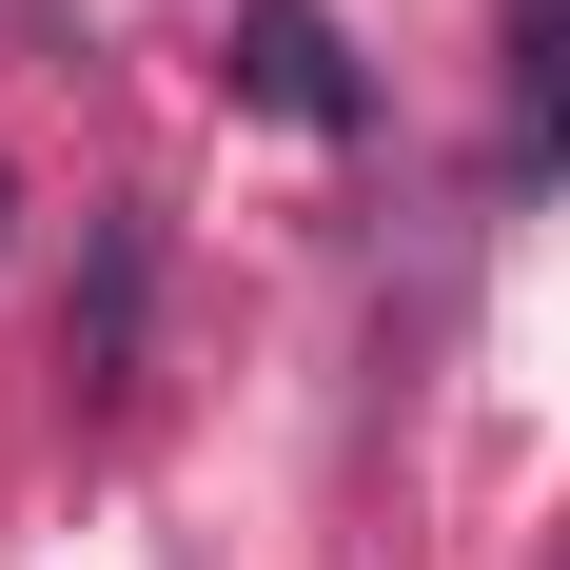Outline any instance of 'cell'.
I'll list each match as a JSON object with an SVG mask.
<instances>
[{
  "mask_svg": "<svg viewBox=\"0 0 570 570\" xmlns=\"http://www.w3.org/2000/svg\"><path fill=\"white\" fill-rule=\"evenodd\" d=\"M570 158V0H512V177Z\"/></svg>",
  "mask_w": 570,
  "mask_h": 570,
  "instance_id": "cell-2",
  "label": "cell"
},
{
  "mask_svg": "<svg viewBox=\"0 0 570 570\" xmlns=\"http://www.w3.org/2000/svg\"><path fill=\"white\" fill-rule=\"evenodd\" d=\"M236 99L295 118V138H354V59H335V20H315V0H236Z\"/></svg>",
  "mask_w": 570,
  "mask_h": 570,
  "instance_id": "cell-1",
  "label": "cell"
}]
</instances>
